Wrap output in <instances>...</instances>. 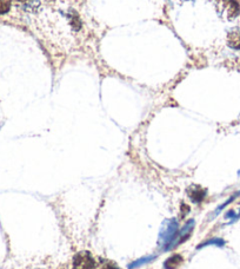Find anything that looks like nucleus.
<instances>
[{"instance_id":"4468645a","label":"nucleus","mask_w":240,"mask_h":269,"mask_svg":"<svg viewBox=\"0 0 240 269\" xmlns=\"http://www.w3.org/2000/svg\"><path fill=\"white\" fill-rule=\"evenodd\" d=\"M239 217H240V214L236 216V218H234V221H236V220H238V218H239Z\"/></svg>"},{"instance_id":"20e7f679","label":"nucleus","mask_w":240,"mask_h":269,"mask_svg":"<svg viewBox=\"0 0 240 269\" xmlns=\"http://www.w3.org/2000/svg\"><path fill=\"white\" fill-rule=\"evenodd\" d=\"M97 263L90 251H80L73 257L72 269H96Z\"/></svg>"},{"instance_id":"6e6552de","label":"nucleus","mask_w":240,"mask_h":269,"mask_svg":"<svg viewBox=\"0 0 240 269\" xmlns=\"http://www.w3.org/2000/svg\"><path fill=\"white\" fill-rule=\"evenodd\" d=\"M207 246H218V247H223L225 246V241L223 238H210V240H206L204 242L200 243L199 246L197 247V249H202L204 247Z\"/></svg>"},{"instance_id":"423d86ee","label":"nucleus","mask_w":240,"mask_h":269,"mask_svg":"<svg viewBox=\"0 0 240 269\" xmlns=\"http://www.w3.org/2000/svg\"><path fill=\"white\" fill-rule=\"evenodd\" d=\"M227 45L231 49L240 50V29L236 27V29L231 30L227 33Z\"/></svg>"},{"instance_id":"f257e3e1","label":"nucleus","mask_w":240,"mask_h":269,"mask_svg":"<svg viewBox=\"0 0 240 269\" xmlns=\"http://www.w3.org/2000/svg\"><path fill=\"white\" fill-rule=\"evenodd\" d=\"M218 16L226 20H233L240 13V5L237 0H213Z\"/></svg>"},{"instance_id":"7ed1b4c3","label":"nucleus","mask_w":240,"mask_h":269,"mask_svg":"<svg viewBox=\"0 0 240 269\" xmlns=\"http://www.w3.org/2000/svg\"><path fill=\"white\" fill-rule=\"evenodd\" d=\"M194 226H195V222L193 220H189V222H186L185 226H184L180 230H178L174 240H173L172 242L166 247L165 251H170V249L175 248V247H178L179 245H181V243L185 242L186 240H189V237L192 235V232H193Z\"/></svg>"},{"instance_id":"1a4fd4ad","label":"nucleus","mask_w":240,"mask_h":269,"mask_svg":"<svg viewBox=\"0 0 240 269\" xmlns=\"http://www.w3.org/2000/svg\"><path fill=\"white\" fill-rule=\"evenodd\" d=\"M155 259V256H146V257H141V259L137 260V261L132 262L131 265H128V269H136L138 267H141V266L146 265V263H149L151 261H153V260Z\"/></svg>"},{"instance_id":"f8f14e48","label":"nucleus","mask_w":240,"mask_h":269,"mask_svg":"<svg viewBox=\"0 0 240 269\" xmlns=\"http://www.w3.org/2000/svg\"><path fill=\"white\" fill-rule=\"evenodd\" d=\"M173 2H178V4H183V2L188 1V0H171Z\"/></svg>"},{"instance_id":"39448f33","label":"nucleus","mask_w":240,"mask_h":269,"mask_svg":"<svg viewBox=\"0 0 240 269\" xmlns=\"http://www.w3.org/2000/svg\"><path fill=\"white\" fill-rule=\"evenodd\" d=\"M206 189L199 187V185H191L188 189V195L189 199H191L193 203H202L204 198L206 197Z\"/></svg>"},{"instance_id":"9d476101","label":"nucleus","mask_w":240,"mask_h":269,"mask_svg":"<svg viewBox=\"0 0 240 269\" xmlns=\"http://www.w3.org/2000/svg\"><path fill=\"white\" fill-rule=\"evenodd\" d=\"M8 8H10V2L7 0H0V15L7 12Z\"/></svg>"},{"instance_id":"f03ea898","label":"nucleus","mask_w":240,"mask_h":269,"mask_svg":"<svg viewBox=\"0 0 240 269\" xmlns=\"http://www.w3.org/2000/svg\"><path fill=\"white\" fill-rule=\"evenodd\" d=\"M178 233V222L174 218L171 220H167L164 222L163 227H161L160 233H159V245L163 247V249L165 251V248L170 243L174 240L175 235Z\"/></svg>"},{"instance_id":"9b49d317","label":"nucleus","mask_w":240,"mask_h":269,"mask_svg":"<svg viewBox=\"0 0 240 269\" xmlns=\"http://www.w3.org/2000/svg\"><path fill=\"white\" fill-rule=\"evenodd\" d=\"M100 269H119V267L116 265V263L107 262V263H105V265L103 266V267L100 268Z\"/></svg>"},{"instance_id":"0eeeda50","label":"nucleus","mask_w":240,"mask_h":269,"mask_svg":"<svg viewBox=\"0 0 240 269\" xmlns=\"http://www.w3.org/2000/svg\"><path fill=\"white\" fill-rule=\"evenodd\" d=\"M183 261H184V259L181 255L174 254V255H172L171 257H169L165 262H164V268L165 269H177L181 265V263H183Z\"/></svg>"},{"instance_id":"ddd939ff","label":"nucleus","mask_w":240,"mask_h":269,"mask_svg":"<svg viewBox=\"0 0 240 269\" xmlns=\"http://www.w3.org/2000/svg\"><path fill=\"white\" fill-rule=\"evenodd\" d=\"M58 269H68V266H66V265H64V266H60V267H59V268H58Z\"/></svg>"}]
</instances>
